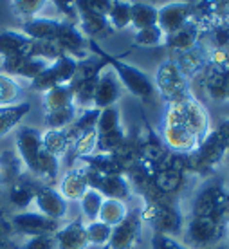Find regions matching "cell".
Returning a JSON list of instances; mask_svg holds the SVG:
<instances>
[{"mask_svg":"<svg viewBox=\"0 0 229 249\" xmlns=\"http://www.w3.org/2000/svg\"><path fill=\"white\" fill-rule=\"evenodd\" d=\"M15 144L24 172L42 182H54L60 175V159L42 146V132L35 126H20L15 132Z\"/></svg>","mask_w":229,"mask_h":249,"instance_id":"cell-1","label":"cell"},{"mask_svg":"<svg viewBox=\"0 0 229 249\" xmlns=\"http://www.w3.org/2000/svg\"><path fill=\"white\" fill-rule=\"evenodd\" d=\"M88 51H94V53L116 72L119 83H121V87L126 89L132 96H136V98H139V100H142V101H150L155 98L157 92H155L154 81H152V78H150L148 74H144L139 67L130 65V63L119 60L118 56H112V54L105 53V51L101 49L96 42H92V40H88Z\"/></svg>","mask_w":229,"mask_h":249,"instance_id":"cell-2","label":"cell"},{"mask_svg":"<svg viewBox=\"0 0 229 249\" xmlns=\"http://www.w3.org/2000/svg\"><path fill=\"white\" fill-rule=\"evenodd\" d=\"M192 217H208L222 226H228L229 220V193L224 186L210 182L198 190L190 206Z\"/></svg>","mask_w":229,"mask_h":249,"instance_id":"cell-3","label":"cell"},{"mask_svg":"<svg viewBox=\"0 0 229 249\" xmlns=\"http://www.w3.org/2000/svg\"><path fill=\"white\" fill-rule=\"evenodd\" d=\"M152 81H154L155 92H159V96L166 103H182L195 98L190 89V81L180 74L175 62L170 58L159 63Z\"/></svg>","mask_w":229,"mask_h":249,"instance_id":"cell-4","label":"cell"},{"mask_svg":"<svg viewBox=\"0 0 229 249\" xmlns=\"http://www.w3.org/2000/svg\"><path fill=\"white\" fill-rule=\"evenodd\" d=\"M226 146L220 141L215 128L200 141L195 152L186 157V172L190 175H210L217 172V168L224 162Z\"/></svg>","mask_w":229,"mask_h":249,"instance_id":"cell-5","label":"cell"},{"mask_svg":"<svg viewBox=\"0 0 229 249\" xmlns=\"http://www.w3.org/2000/svg\"><path fill=\"white\" fill-rule=\"evenodd\" d=\"M142 224H146L155 231V235H166L175 237L177 233L184 230L186 217L179 210L177 204H155V202H144L139 210Z\"/></svg>","mask_w":229,"mask_h":249,"instance_id":"cell-6","label":"cell"},{"mask_svg":"<svg viewBox=\"0 0 229 249\" xmlns=\"http://www.w3.org/2000/svg\"><path fill=\"white\" fill-rule=\"evenodd\" d=\"M226 226L215 222L208 217H186L184 222V246L188 249H208L213 246L222 244V238L226 235Z\"/></svg>","mask_w":229,"mask_h":249,"instance_id":"cell-7","label":"cell"},{"mask_svg":"<svg viewBox=\"0 0 229 249\" xmlns=\"http://www.w3.org/2000/svg\"><path fill=\"white\" fill-rule=\"evenodd\" d=\"M76 71H78V60L69 54H62L53 63H49L44 72L29 83V87L36 92H47L58 85H69L74 78Z\"/></svg>","mask_w":229,"mask_h":249,"instance_id":"cell-8","label":"cell"},{"mask_svg":"<svg viewBox=\"0 0 229 249\" xmlns=\"http://www.w3.org/2000/svg\"><path fill=\"white\" fill-rule=\"evenodd\" d=\"M9 226L15 235H22L24 238L40 237V235H54L62 228L60 220L44 217L38 212H18L9 218Z\"/></svg>","mask_w":229,"mask_h":249,"instance_id":"cell-9","label":"cell"},{"mask_svg":"<svg viewBox=\"0 0 229 249\" xmlns=\"http://www.w3.org/2000/svg\"><path fill=\"white\" fill-rule=\"evenodd\" d=\"M193 18V2H172L157 7V27L164 36L179 31Z\"/></svg>","mask_w":229,"mask_h":249,"instance_id":"cell-10","label":"cell"},{"mask_svg":"<svg viewBox=\"0 0 229 249\" xmlns=\"http://www.w3.org/2000/svg\"><path fill=\"white\" fill-rule=\"evenodd\" d=\"M141 231L142 220L139 210H132L121 224L112 228L108 249H134L141 238Z\"/></svg>","mask_w":229,"mask_h":249,"instance_id":"cell-11","label":"cell"},{"mask_svg":"<svg viewBox=\"0 0 229 249\" xmlns=\"http://www.w3.org/2000/svg\"><path fill=\"white\" fill-rule=\"evenodd\" d=\"M159 139L162 141L168 152H174L179 156H188L197 150L200 144L197 137L192 132H188L182 124H161L159 128Z\"/></svg>","mask_w":229,"mask_h":249,"instance_id":"cell-12","label":"cell"},{"mask_svg":"<svg viewBox=\"0 0 229 249\" xmlns=\"http://www.w3.org/2000/svg\"><path fill=\"white\" fill-rule=\"evenodd\" d=\"M121 92H123V87H121V83H119L118 76H116V72L106 65L98 76L92 107L98 108V110L116 107V103H118L119 98H121Z\"/></svg>","mask_w":229,"mask_h":249,"instance_id":"cell-13","label":"cell"},{"mask_svg":"<svg viewBox=\"0 0 229 249\" xmlns=\"http://www.w3.org/2000/svg\"><path fill=\"white\" fill-rule=\"evenodd\" d=\"M182 126L188 132H192L198 141H202L213 128L210 123V114L204 103H200L197 98L182 101Z\"/></svg>","mask_w":229,"mask_h":249,"instance_id":"cell-14","label":"cell"},{"mask_svg":"<svg viewBox=\"0 0 229 249\" xmlns=\"http://www.w3.org/2000/svg\"><path fill=\"white\" fill-rule=\"evenodd\" d=\"M76 11H78V29L87 40H96V38L110 35L112 29L106 22L105 15H99L94 9L88 7L87 2H76Z\"/></svg>","mask_w":229,"mask_h":249,"instance_id":"cell-15","label":"cell"},{"mask_svg":"<svg viewBox=\"0 0 229 249\" xmlns=\"http://www.w3.org/2000/svg\"><path fill=\"white\" fill-rule=\"evenodd\" d=\"M35 206L38 213H42L44 217L60 220L62 222L69 212V202L63 199L60 192L49 184H42L38 188L36 197H35Z\"/></svg>","mask_w":229,"mask_h":249,"instance_id":"cell-16","label":"cell"},{"mask_svg":"<svg viewBox=\"0 0 229 249\" xmlns=\"http://www.w3.org/2000/svg\"><path fill=\"white\" fill-rule=\"evenodd\" d=\"M200 25L195 22H188L184 27H180L179 31L172 33L164 38V47L168 49V58H177L180 54H184L188 51H192L197 47L198 38H200Z\"/></svg>","mask_w":229,"mask_h":249,"instance_id":"cell-17","label":"cell"},{"mask_svg":"<svg viewBox=\"0 0 229 249\" xmlns=\"http://www.w3.org/2000/svg\"><path fill=\"white\" fill-rule=\"evenodd\" d=\"M56 249H87V235H85V222L83 218H74L54 233Z\"/></svg>","mask_w":229,"mask_h":249,"instance_id":"cell-18","label":"cell"},{"mask_svg":"<svg viewBox=\"0 0 229 249\" xmlns=\"http://www.w3.org/2000/svg\"><path fill=\"white\" fill-rule=\"evenodd\" d=\"M88 190L87 177L80 164H76L72 168H69L62 175V179L58 182V192L67 202H78L83 197V193Z\"/></svg>","mask_w":229,"mask_h":249,"instance_id":"cell-19","label":"cell"},{"mask_svg":"<svg viewBox=\"0 0 229 249\" xmlns=\"http://www.w3.org/2000/svg\"><path fill=\"white\" fill-rule=\"evenodd\" d=\"M33 40L22 35L20 31H13V29H4L0 31V58L7 60V58H20L29 56L31 54Z\"/></svg>","mask_w":229,"mask_h":249,"instance_id":"cell-20","label":"cell"},{"mask_svg":"<svg viewBox=\"0 0 229 249\" xmlns=\"http://www.w3.org/2000/svg\"><path fill=\"white\" fill-rule=\"evenodd\" d=\"M40 186H42V182L24 172L22 177L11 186V193H9L11 204L20 212H27L29 204L35 202V197H36V192Z\"/></svg>","mask_w":229,"mask_h":249,"instance_id":"cell-21","label":"cell"},{"mask_svg":"<svg viewBox=\"0 0 229 249\" xmlns=\"http://www.w3.org/2000/svg\"><path fill=\"white\" fill-rule=\"evenodd\" d=\"M170 60H172V58H170ZM174 62H175V65H177V69L180 71V74L190 81L204 71V67L208 65V54L197 45L195 49L188 51L184 54L174 58Z\"/></svg>","mask_w":229,"mask_h":249,"instance_id":"cell-22","label":"cell"},{"mask_svg":"<svg viewBox=\"0 0 229 249\" xmlns=\"http://www.w3.org/2000/svg\"><path fill=\"white\" fill-rule=\"evenodd\" d=\"M29 112H31V103L29 101H20L15 105L0 107V137L17 130L18 124L22 123V119Z\"/></svg>","mask_w":229,"mask_h":249,"instance_id":"cell-23","label":"cell"},{"mask_svg":"<svg viewBox=\"0 0 229 249\" xmlns=\"http://www.w3.org/2000/svg\"><path fill=\"white\" fill-rule=\"evenodd\" d=\"M24 174V166L20 162L18 156L7 150L0 156V186L11 188Z\"/></svg>","mask_w":229,"mask_h":249,"instance_id":"cell-24","label":"cell"},{"mask_svg":"<svg viewBox=\"0 0 229 249\" xmlns=\"http://www.w3.org/2000/svg\"><path fill=\"white\" fill-rule=\"evenodd\" d=\"M42 146L47 154L54 156L56 159H62L70 150V141H69L65 130H49L45 128L42 132Z\"/></svg>","mask_w":229,"mask_h":249,"instance_id":"cell-25","label":"cell"},{"mask_svg":"<svg viewBox=\"0 0 229 249\" xmlns=\"http://www.w3.org/2000/svg\"><path fill=\"white\" fill-rule=\"evenodd\" d=\"M128 212L130 210H128L126 202H123V200L105 199L103 204H101V210H99L98 220H101L103 224L114 228V226L123 222L124 218H126V215H128Z\"/></svg>","mask_w":229,"mask_h":249,"instance_id":"cell-26","label":"cell"},{"mask_svg":"<svg viewBox=\"0 0 229 249\" xmlns=\"http://www.w3.org/2000/svg\"><path fill=\"white\" fill-rule=\"evenodd\" d=\"M157 25V6L154 4H144V2H134L132 4V17L130 27L136 31L146 29Z\"/></svg>","mask_w":229,"mask_h":249,"instance_id":"cell-27","label":"cell"},{"mask_svg":"<svg viewBox=\"0 0 229 249\" xmlns=\"http://www.w3.org/2000/svg\"><path fill=\"white\" fill-rule=\"evenodd\" d=\"M72 105H74V100H72V90H70L69 85H58V87L44 92V110L45 112H53V110L67 108V107H72Z\"/></svg>","mask_w":229,"mask_h":249,"instance_id":"cell-28","label":"cell"},{"mask_svg":"<svg viewBox=\"0 0 229 249\" xmlns=\"http://www.w3.org/2000/svg\"><path fill=\"white\" fill-rule=\"evenodd\" d=\"M132 2H110V9L106 13V22L112 31H123L130 27Z\"/></svg>","mask_w":229,"mask_h":249,"instance_id":"cell-29","label":"cell"},{"mask_svg":"<svg viewBox=\"0 0 229 249\" xmlns=\"http://www.w3.org/2000/svg\"><path fill=\"white\" fill-rule=\"evenodd\" d=\"M24 96V87L17 78L0 72V107L20 103Z\"/></svg>","mask_w":229,"mask_h":249,"instance_id":"cell-30","label":"cell"},{"mask_svg":"<svg viewBox=\"0 0 229 249\" xmlns=\"http://www.w3.org/2000/svg\"><path fill=\"white\" fill-rule=\"evenodd\" d=\"M103 195L92 188H88L87 192L83 193V197L78 200L80 204V212L83 215V218L87 222H92V220H98L99 210H101V204H103Z\"/></svg>","mask_w":229,"mask_h":249,"instance_id":"cell-31","label":"cell"},{"mask_svg":"<svg viewBox=\"0 0 229 249\" xmlns=\"http://www.w3.org/2000/svg\"><path fill=\"white\" fill-rule=\"evenodd\" d=\"M78 112L80 110L74 105L67 107V108H60V110H53V112H45L44 123L49 130H65L76 119Z\"/></svg>","mask_w":229,"mask_h":249,"instance_id":"cell-32","label":"cell"},{"mask_svg":"<svg viewBox=\"0 0 229 249\" xmlns=\"http://www.w3.org/2000/svg\"><path fill=\"white\" fill-rule=\"evenodd\" d=\"M47 4L49 2H45V0H15L11 2V9L17 13V17L22 18V22H25V20L42 17Z\"/></svg>","mask_w":229,"mask_h":249,"instance_id":"cell-33","label":"cell"},{"mask_svg":"<svg viewBox=\"0 0 229 249\" xmlns=\"http://www.w3.org/2000/svg\"><path fill=\"white\" fill-rule=\"evenodd\" d=\"M85 235H87L88 246L103 248V246H108V242H110L112 228L103 224L101 220H92V222L85 224Z\"/></svg>","mask_w":229,"mask_h":249,"instance_id":"cell-34","label":"cell"},{"mask_svg":"<svg viewBox=\"0 0 229 249\" xmlns=\"http://www.w3.org/2000/svg\"><path fill=\"white\" fill-rule=\"evenodd\" d=\"M124 139H126V132L123 126H119L112 132H106V134H98L96 154H114L123 144Z\"/></svg>","mask_w":229,"mask_h":249,"instance_id":"cell-35","label":"cell"},{"mask_svg":"<svg viewBox=\"0 0 229 249\" xmlns=\"http://www.w3.org/2000/svg\"><path fill=\"white\" fill-rule=\"evenodd\" d=\"M164 38L166 36L162 35L161 29L157 25H152V27L136 31V35H134V45L142 47V49H155V47L164 45Z\"/></svg>","mask_w":229,"mask_h":249,"instance_id":"cell-36","label":"cell"},{"mask_svg":"<svg viewBox=\"0 0 229 249\" xmlns=\"http://www.w3.org/2000/svg\"><path fill=\"white\" fill-rule=\"evenodd\" d=\"M96 146H98V132L94 128V130H88V132H85V134H81L74 143H72L70 150H72V154H74L76 159H85V157L96 154Z\"/></svg>","mask_w":229,"mask_h":249,"instance_id":"cell-37","label":"cell"},{"mask_svg":"<svg viewBox=\"0 0 229 249\" xmlns=\"http://www.w3.org/2000/svg\"><path fill=\"white\" fill-rule=\"evenodd\" d=\"M123 126L121 124V112H119L118 107H110V108H103L99 110L98 124H96V132L98 134H106Z\"/></svg>","mask_w":229,"mask_h":249,"instance_id":"cell-38","label":"cell"},{"mask_svg":"<svg viewBox=\"0 0 229 249\" xmlns=\"http://www.w3.org/2000/svg\"><path fill=\"white\" fill-rule=\"evenodd\" d=\"M20 249H56L54 235H40V237L24 238L18 244Z\"/></svg>","mask_w":229,"mask_h":249,"instance_id":"cell-39","label":"cell"},{"mask_svg":"<svg viewBox=\"0 0 229 249\" xmlns=\"http://www.w3.org/2000/svg\"><path fill=\"white\" fill-rule=\"evenodd\" d=\"M0 249H20L18 244L15 242V233H13L9 220L0 218Z\"/></svg>","mask_w":229,"mask_h":249,"instance_id":"cell-40","label":"cell"},{"mask_svg":"<svg viewBox=\"0 0 229 249\" xmlns=\"http://www.w3.org/2000/svg\"><path fill=\"white\" fill-rule=\"evenodd\" d=\"M152 249H188L182 242H179L175 237H166V235H154L152 240Z\"/></svg>","mask_w":229,"mask_h":249,"instance_id":"cell-41","label":"cell"},{"mask_svg":"<svg viewBox=\"0 0 229 249\" xmlns=\"http://www.w3.org/2000/svg\"><path fill=\"white\" fill-rule=\"evenodd\" d=\"M215 132L218 134L220 141H222L224 146H226V150H228L229 148V118L224 119V121H220V124L215 128Z\"/></svg>","mask_w":229,"mask_h":249,"instance_id":"cell-42","label":"cell"},{"mask_svg":"<svg viewBox=\"0 0 229 249\" xmlns=\"http://www.w3.org/2000/svg\"><path fill=\"white\" fill-rule=\"evenodd\" d=\"M224 85H226V94H228V103H229V69L224 71Z\"/></svg>","mask_w":229,"mask_h":249,"instance_id":"cell-43","label":"cell"},{"mask_svg":"<svg viewBox=\"0 0 229 249\" xmlns=\"http://www.w3.org/2000/svg\"><path fill=\"white\" fill-rule=\"evenodd\" d=\"M224 161H228V162H229V148L226 150V156H224Z\"/></svg>","mask_w":229,"mask_h":249,"instance_id":"cell-44","label":"cell"},{"mask_svg":"<svg viewBox=\"0 0 229 249\" xmlns=\"http://www.w3.org/2000/svg\"><path fill=\"white\" fill-rule=\"evenodd\" d=\"M0 218H4V210L0 208Z\"/></svg>","mask_w":229,"mask_h":249,"instance_id":"cell-45","label":"cell"},{"mask_svg":"<svg viewBox=\"0 0 229 249\" xmlns=\"http://www.w3.org/2000/svg\"><path fill=\"white\" fill-rule=\"evenodd\" d=\"M226 228H229V220H228V226H226Z\"/></svg>","mask_w":229,"mask_h":249,"instance_id":"cell-46","label":"cell"},{"mask_svg":"<svg viewBox=\"0 0 229 249\" xmlns=\"http://www.w3.org/2000/svg\"><path fill=\"white\" fill-rule=\"evenodd\" d=\"M228 249H229V246H228Z\"/></svg>","mask_w":229,"mask_h":249,"instance_id":"cell-47","label":"cell"}]
</instances>
